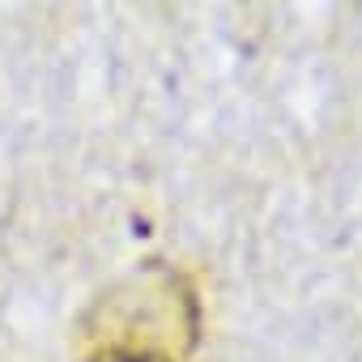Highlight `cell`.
<instances>
[{"mask_svg": "<svg viewBox=\"0 0 362 362\" xmlns=\"http://www.w3.org/2000/svg\"><path fill=\"white\" fill-rule=\"evenodd\" d=\"M86 362H166L162 354H153V349H124V345H107V349H98L94 358H86Z\"/></svg>", "mask_w": 362, "mask_h": 362, "instance_id": "cell-1", "label": "cell"}]
</instances>
